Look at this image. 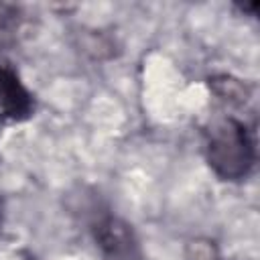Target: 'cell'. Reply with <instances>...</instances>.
I'll return each mask as SVG.
<instances>
[{
  "label": "cell",
  "mask_w": 260,
  "mask_h": 260,
  "mask_svg": "<svg viewBox=\"0 0 260 260\" xmlns=\"http://www.w3.org/2000/svg\"><path fill=\"white\" fill-rule=\"evenodd\" d=\"M20 24V10L12 4H0V45L14 39Z\"/></svg>",
  "instance_id": "5"
},
{
  "label": "cell",
  "mask_w": 260,
  "mask_h": 260,
  "mask_svg": "<svg viewBox=\"0 0 260 260\" xmlns=\"http://www.w3.org/2000/svg\"><path fill=\"white\" fill-rule=\"evenodd\" d=\"M207 162L217 177L238 181L246 177L254 165V140L236 118H221L207 132Z\"/></svg>",
  "instance_id": "1"
},
{
  "label": "cell",
  "mask_w": 260,
  "mask_h": 260,
  "mask_svg": "<svg viewBox=\"0 0 260 260\" xmlns=\"http://www.w3.org/2000/svg\"><path fill=\"white\" fill-rule=\"evenodd\" d=\"M93 238L104 260H142L132 228L118 217H104L93 228Z\"/></svg>",
  "instance_id": "2"
},
{
  "label": "cell",
  "mask_w": 260,
  "mask_h": 260,
  "mask_svg": "<svg viewBox=\"0 0 260 260\" xmlns=\"http://www.w3.org/2000/svg\"><path fill=\"white\" fill-rule=\"evenodd\" d=\"M32 112V98L8 61L0 57V122H18Z\"/></svg>",
  "instance_id": "3"
},
{
  "label": "cell",
  "mask_w": 260,
  "mask_h": 260,
  "mask_svg": "<svg viewBox=\"0 0 260 260\" xmlns=\"http://www.w3.org/2000/svg\"><path fill=\"white\" fill-rule=\"evenodd\" d=\"M209 85H211L213 93L221 102H228V104H244L248 98L246 85L230 75H217V77L209 79Z\"/></svg>",
  "instance_id": "4"
}]
</instances>
